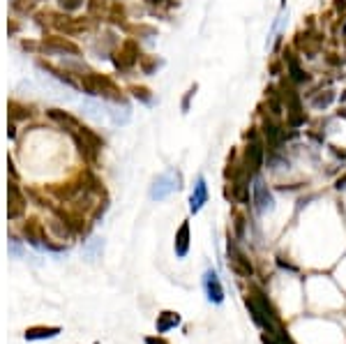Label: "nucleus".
I'll list each match as a JSON object with an SVG mask.
<instances>
[{
    "instance_id": "2",
    "label": "nucleus",
    "mask_w": 346,
    "mask_h": 344,
    "mask_svg": "<svg viewBox=\"0 0 346 344\" xmlns=\"http://www.w3.org/2000/svg\"><path fill=\"white\" fill-rule=\"evenodd\" d=\"M252 201L256 206V213L259 215H266L270 210H275V199L273 192L268 189L266 180L261 175H252Z\"/></svg>"
},
{
    "instance_id": "19",
    "label": "nucleus",
    "mask_w": 346,
    "mask_h": 344,
    "mask_svg": "<svg viewBox=\"0 0 346 344\" xmlns=\"http://www.w3.org/2000/svg\"><path fill=\"white\" fill-rule=\"evenodd\" d=\"M261 342H263V344H275V335L268 338V333H263V335H261Z\"/></svg>"
},
{
    "instance_id": "13",
    "label": "nucleus",
    "mask_w": 346,
    "mask_h": 344,
    "mask_svg": "<svg viewBox=\"0 0 346 344\" xmlns=\"http://www.w3.org/2000/svg\"><path fill=\"white\" fill-rule=\"evenodd\" d=\"M333 100H335V93L333 90H326V93L316 95V97L312 100V104H314V109H328Z\"/></svg>"
},
{
    "instance_id": "14",
    "label": "nucleus",
    "mask_w": 346,
    "mask_h": 344,
    "mask_svg": "<svg viewBox=\"0 0 346 344\" xmlns=\"http://www.w3.org/2000/svg\"><path fill=\"white\" fill-rule=\"evenodd\" d=\"M139 65H141V69H143V74H153L155 69L162 65V60H157V58H143V56H141Z\"/></svg>"
},
{
    "instance_id": "1",
    "label": "nucleus",
    "mask_w": 346,
    "mask_h": 344,
    "mask_svg": "<svg viewBox=\"0 0 346 344\" xmlns=\"http://www.w3.org/2000/svg\"><path fill=\"white\" fill-rule=\"evenodd\" d=\"M180 185H182L180 171H175V169L164 171V173L157 175L153 180V185H150V199H153V201H164V199L171 196L175 189H180Z\"/></svg>"
},
{
    "instance_id": "5",
    "label": "nucleus",
    "mask_w": 346,
    "mask_h": 344,
    "mask_svg": "<svg viewBox=\"0 0 346 344\" xmlns=\"http://www.w3.org/2000/svg\"><path fill=\"white\" fill-rule=\"evenodd\" d=\"M231 175V196L238 203H249V173H229Z\"/></svg>"
},
{
    "instance_id": "18",
    "label": "nucleus",
    "mask_w": 346,
    "mask_h": 344,
    "mask_svg": "<svg viewBox=\"0 0 346 344\" xmlns=\"http://www.w3.org/2000/svg\"><path fill=\"white\" fill-rule=\"evenodd\" d=\"M194 93H196V86H192L189 90H187V95H185V100H182V111H187L189 109V100L194 97Z\"/></svg>"
},
{
    "instance_id": "22",
    "label": "nucleus",
    "mask_w": 346,
    "mask_h": 344,
    "mask_svg": "<svg viewBox=\"0 0 346 344\" xmlns=\"http://www.w3.org/2000/svg\"><path fill=\"white\" fill-rule=\"evenodd\" d=\"M150 5H164V0H148Z\"/></svg>"
},
{
    "instance_id": "17",
    "label": "nucleus",
    "mask_w": 346,
    "mask_h": 344,
    "mask_svg": "<svg viewBox=\"0 0 346 344\" xmlns=\"http://www.w3.org/2000/svg\"><path fill=\"white\" fill-rule=\"evenodd\" d=\"M9 252H12V257H21V254H23V247H21L19 245V240H9Z\"/></svg>"
},
{
    "instance_id": "7",
    "label": "nucleus",
    "mask_w": 346,
    "mask_h": 344,
    "mask_svg": "<svg viewBox=\"0 0 346 344\" xmlns=\"http://www.w3.org/2000/svg\"><path fill=\"white\" fill-rule=\"evenodd\" d=\"M245 164H247V171H252L254 175L263 167V146L256 139H252L249 146L245 148Z\"/></svg>"
},
{
    "instance_id": "16",
    "label": "nucleus",
    "mask_w": 346,
    "mask_h": 344,
    "mask_svg": "<svg viewBox=\"0 0 346 344\" xmlns=\"http://www.w3.org/2000/svg\"><path fill=\"white\" fill-rule=\"evenodd\" d=\"M132 93H134V97H136V100H143L146 104H153V100H150V95H148L146 88H134Z\"/></svg>"
},
{
    "instance_id": "11",
    "label": "nucleus",
    "mask_w": 346,
    "mask_h": 344,
    "mask_svg": "<svg viewBox=\"0 0 346 344\" xmlns=\"http://www.w3.org/2000/svg\"><path fill=\"white\" fill-rule=\"evenodd\" d=\"M287 67H288V74H291V79L295 83H302V81H307V79H309L305 69H300L298 60H295L293 56H287Z\"/></svg>"
},
{
    "instance_id": "3",
    "label": "nucleus",
    "mask_w": 346,
    "mask_h": 344,
    "mask_svg": "<svg viewBox=\"0 0 346 344\" xmlns=\"http://www.w3.org/2000/svg\"><path fill=\"white\" fill-rule=\"evenodd\" d=\"M203 291H206L208 303H213V305L224 303V287H222V280L217 275V270L208 268L203 273Z\"/></svg>"
},
{
    "instance_id": "9",
    "label": "nucleus",
    "mask_w": 346,
    "mask_h": 344,
    "mask_svg": "<svg viewBox=\"0 0 346 344\" xmlns=\"http://www.w3.org/2000/svg\"><path fill=\"white\" fill-rule=\"evenodd\" d=\"M175 257L178 259H182V257H187V252H189V224L187 222H182L180 224V229H178V233H175Z\"/></svg>"
},
{
    "instance_id": "10",
    "label": "nucleus",
    "mask_w": 346,
    "mask_h": 344,
    "mask_svg": "<svg viewBox=\"0 0 346 344\" xmlns=\"http://www.w3.org/2000/svg\"><path fill=\"white\" fill-rule=\"evenodd\" d=\"M175 326H180V314H175V312H162L160 319H157V333H169Z\"/></svg>"
},
{
    "instance_id": "12",
    "label": "nucleus",
    "mask_w": 346,
    "mask_h": 344,
    "mask_svg": "<svg viewBox=\"0 0 346 344\" xmlns=\"http://www.w3.org/2000/svg\"><path fill=\"white\" fill-rule=\"evenodd\" d=\"M109 115H111V120H114L115 125H125V122L129 120V107H127V104H122V109L109 107Z\"/></svg>"
},
{
    "instance_id": "20",
    "label": "nucleus",
    "mask_w": 346,
    "mask_h": 344,
    "mask_svg": "<svg viewBox=\"0 0 346 344\" xmlns=\"http://www.w3.org/2000/svg\"><path fill=\"white\" fill-rule=\"evenodd\" d=\"M146 344H169V342H164L160 338H146Z\"/></svg>"
},
{
    "instance_id": "8",
    "label": "nucleus",
    "mask_w": 346,
    "mask_h": 344,
    "mask_svg": "<svg viewBox=\"0 0 346 344\" xmlns=\"http://www.w3.org/2000/svg\"><path fill=\"white\" fill-rule=\"evenodd\" d=\"M60 333H62L60 326H35V328H28V331L23 333V338H26L28 342H40V340L58 338Z\"/></svg>"
},
{
    "instance_id": "6",
    "label": "nucleus",
    "mask_w": 346,
    "mask_h": 344,
    "mask_svg": "<svg viewBox=\"0 0 346 344\" xmlns=\"http://www.w3.org/2000/svg\"><path fill=\"white\" fill-rule=\"evenodd\" d=\"M208 203V185H206V178L203 175H199L196 178V182H194V189L192 194H189V210H192L194 215L199 213L203 206Z\"/></svg>"
},
{
    "instance_id": "15",
    "label": "nucleus",
    "mask_w": 346,
    "mask_h": 344,
    "mask_svg": "<svg viewBox=\"0 0 346 344\" xmlns=\"http://www.w3.org/2000/svg\"><path fill=\"white\" fill-rule=\"evenodd\" d=\"M100 250H102V240H100V238H93V240H90V243L83 247V252H86L90 259L97 257V254H100Z\"/></svg>"
},
{
    "instance_id": "21",
    "label": "nucleus",
    "mask_w": 346,
    "mask_h": 344,
    "mask_svg": "<svg viewBox=\"0 0 346 344\" xmlns=\"http://www.w3.org/2000/svg\"><path fill=\"white\" fill-rule=\"evenodd\" d=\"M335 187H337V189H344V187H346V175H342L340 180H337V185H335Z\"/></svg>"
},
{
    "instance_id": "4",
    "label": "nucleus",
    "mask_w": 346,
    "mask_h": 344,
    "mask_svg": "<svg viewBox=\"0 0 346 344\" xmlns=\"http://www.w3.org/2000/svg\"><path fill=\"white\" fill-rule=\"evenodd\" d=\"M229 263H231V268L235 273H240L242 277H252L254 275V266L249 263V259L238 250V245L233 243L231 238H229Z\"/></svg>"
}]
</instances>
